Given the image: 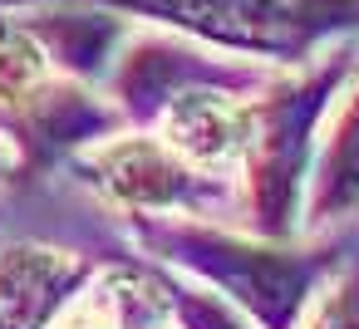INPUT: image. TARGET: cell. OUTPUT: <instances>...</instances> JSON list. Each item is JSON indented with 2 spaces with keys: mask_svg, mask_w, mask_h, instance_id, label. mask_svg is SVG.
<instances>
[{
  "mask_svg": "<svg viewBox=\"0 0 359 329\" xmlns=\"http://www.w3.org/2000/svg\"><path fill=\"white\" fill-rule=\"evenodd\" d=\"M192 265H202L212 280H222L266 329H295L310 295L320 290V280L330 275V265L339 260V246H320V251H276V246H251V241H231L217 231H182Z\"/></svg>",
  "mask_w": 359,
  "mask_h": 329,
  "instance_id": "obj_3",
  "label": "cell"
},
{
  "mask_svg": "<svg viewBox=\"0 0 359 329\" xmlns=\"http://www.w3.org/2000/svg\"><path fill=\"white\" fill-rule=\"evenodd\" d=\"M6 167H11V153H6V148H0V172H6Z\"/></svg>",
  "mask_w": 359,
  "mask_h": 329,
  "instance_id": "obj_11",
  "label": "cell"
},
{
  "mask_svg": "<svg viewBox=\"0 0 359 329\" xmlns=\"http://www.w3.org/2000/svg\"><path fill=\"white\" fill-rule=\"evenodd\" d=\"M305 309L300 329H359V251H339Z\"/></svg>",
  "mask_w": 359,
  "mask_h": 329,
  "instance_id": "obj_10",
  "label": "cell"
},
{
  "mask_svg": "<svg viewBox=\"0 0 359 329\" xmlns=\"http://www.w3.org/2000/svg\"><path fill=\"white\" fill-rule=\"evenodd\" d=\"M354 206H359V74L325 138V153L315 167V192H310V221L325 226Z\"/></svg>",
  "mask_w": 359,
  "mask_h": 329,
  "instance_id": "obj_7",
  "label": "cell"
},
{
  "mask_svg": "<svg viewBox=\"0 0 359 329\" xmlns=\"http://www.w3.org/2000/svg\"><path fill=\"white\" fill-rule=\"evenodd\" d=\"M84 260L45 246H6L0 251V329H45L50 314L84 285Z\"/></svg>",
  "mask_w": 359,
  "mask_h": 329,
  "instance_id": "obj_5",
  "label": "cell"
},
{
  "mask_svg": "<svg viewBox=\"0 0 359 329\" xmlns=\"http://www.w3.org/2000/svg\"><path fill=\"white\" fill-rule=\"evenodd\" d=\"M25 25L35 30V40L45 45L50 59H60L69 74H99L109 50L123 35V20L114 15H79V10H35L25 15Z\"/></svg>",
  "mask_w": 359,
  "mask_h": 329,
  "instance_id": "obj_8",
  "label": "cell"
},
{
  "mask_svg": "<svg viewBox=\"0 0 359 329\" xmlns=\"http://www.w3.org/2000/svg\"><path fill=\"white\" fill-rule=\"evenodd\" d=\"M163 138L172 143V153L192 158L197 167H226L246 158L251 104H236L217 84H187L163 104Z\"/></svg>",
  "mask_w": 359,
  "mask_h": 329,
  "instance_id": "obj_4",
  "label": "cell"
},
{
  "mask_svg": "<svg viewBox=\"0 0 359 329\" xmlns=\"http://www.w3.org/2000/svg\"><path fill=\"white\" fill-rule=\"evenodd\" d=\"M89 172L109 197H118L128 206H177L192 197V172L148 138L109 143L104 153H94Z\"/></svg>",
  "mask_w": 359,
  "mask_h": 329,
  "instance_id": "obj_6",
  "label": "cell"
},
{
  "mask_svg": "<svg viewBox=\"0 0 359 329\" xmlns=\"http://www.w3.org/2000/svg\"><path fill=\"white\" fill-rule=\"evenodd\" d=\"M114 10L168 20L236 55L305 64L325 40L359 30V0H104Z\"/></svg>",
  "mask_w": 359,
  "mask_h": 329,
  "instance_id": "obj_2",
  "label": "cell"
},
{
  "mask_svg": "<svg viewBox=\"0 0 359 329\" xmlns=\"http://www.w3.org/2000/svg\"><path fill=\"white\" fill-rule=\"evenodd\" d=\"M354 74H359V40L339 45L325 59H305L295 79L276 84L261 104H251L246 172H251V221L261 236L280 241L295 231V202L310 167L315 123Z\"/></svg>",
  "mask_w": 359,
  "mask_h": 329,
  "instance_id": "obj_1",
  "label": "cell"
},
{
  "mask_svg": "<svg viewBox=\"0 0 359 329\" xmlns=\"http://www.w3.org/2000/svg\"><path fill=\"white\" fill-rule=\"evenodd\" d=\"M50 79V55L35 40V30L25 20H0V108H20L30 104Z\"/></svg>",
  "mask_w": 359,
  "mask_h": 329,
  "instance_id": "obj_9",
  "label": "cell"
}]
</instances>
